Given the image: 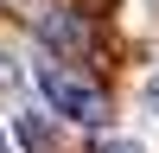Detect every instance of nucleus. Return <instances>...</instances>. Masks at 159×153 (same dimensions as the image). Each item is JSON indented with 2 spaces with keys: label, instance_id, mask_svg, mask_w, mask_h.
I'll use <instances>...</instances> for the list:
<instances>
[{
  "label": "nucleus",
  "instance_id": "nucleus-2",
  "mask_svg": "<svg viewBox=\"0 0 159 153\" xmlns=\"http://www.w3.org/2000/svg\"><path fill=\"white\" fill-rule=\"evenodd\" d=\"M13 134H19V147H25V153H51V121H45L38 109L13 115Z\"/></svg>",
  "mask_w": 159,
  "mask_h": 153
},
{
  "label": "nucleus",
  "instance_id": "nucleus-5",
  "mask_svg": "<svg viewBox=\"0 0 159 153\" xmlns=\"http://www.w3.org/2000/svg\"><path fill=\"white\" fill-rule=\"evenodd\" d=\"M147 102H153V109H159V70L147 76Z\"/></svg>",
  "mask_w": 159,
  "mask_h": 153
},
{
  "label": "nucleus",
  "instance_id": "nucleus-3",
  "mask_svg": "<svg viewBox=\"0 0 159 153\" xmlns=\"http://www.w3.org/2000/svg\"><path fill=\"white\" fill-rule=\"evenodd\" d=\"M38 32H45L51 45H64V51H76V45H83V26H76L70 13H38Z\"/></svg>",
  "mask_w": 159,
  "mask_h": 153
},
{
  "label": "nucleus",
  "instance_id": "nucleus-6",
  "mask_svg": "<svg viewBox=\"0 0 159 153\" xmlns=\"http://www.w3.org/2000/svg\"><path fill=\"white\" fill-rule=\"evenodd\" d=\"M108 153H140V147H134V140H115V147H108Z\"/></svg>",
  "mask_w": 159,
  "mask_h": 153
},
{
  "label": "nucleus",
  "instance_id": "nucleus-4",
  "mask_svg": "<svg viewBox=\"0 0 159 153\" xmlns=\"http://www.w3.org/2000/svg\"><path fill=\"white\" fill-rule=\"evenodd\" d=\"M0 83H7V89L19 83V70H13V58H7V51H0Z\"/></svg>",
  "mask_w": 159,
  "mask_h": 153
},
{
  "label": "nucleus",
  "instance_id": "nucleus-1",
  "mask_svg": "<svg viewBox=\"0 0 159 153\" xmlns=\"http://www.w3.org/2000/svg\"><path fill=\"white\" fill-rule=\"evenodd\" d=\"M38 89L51 96L57 115H70V121H83V128L108 121V96H102L96 83H83L76 70H64V64H38Z\"/></svg>",
  "mask_w": 159,
  "mask_h": 153
}]
</instances>
